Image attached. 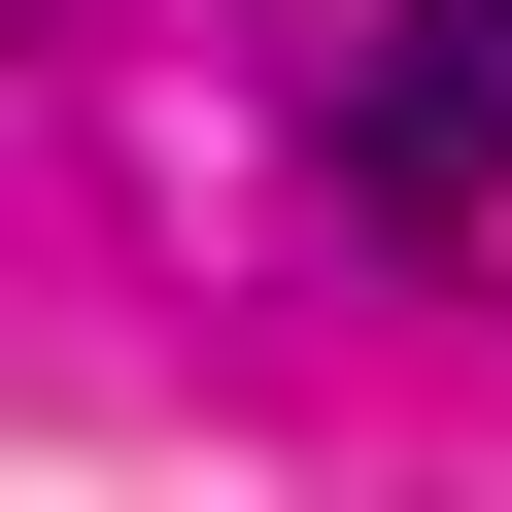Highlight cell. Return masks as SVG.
<instances>
[{
  "mask_svg": "<svg viewBox=\"0 0 512 512\" xmlns=\"http://www.w3.org/2000/svg\"><path fill=\"white\" fill-rule=\"evenodd\" d=\"M308 137H342V205H376V239H512V0H410Z\"/></svg>",
  "mask_w": 512,
  "mask_h": 512,
  "instance_id": "1",
  "label": "cell"
}]
</instances>
